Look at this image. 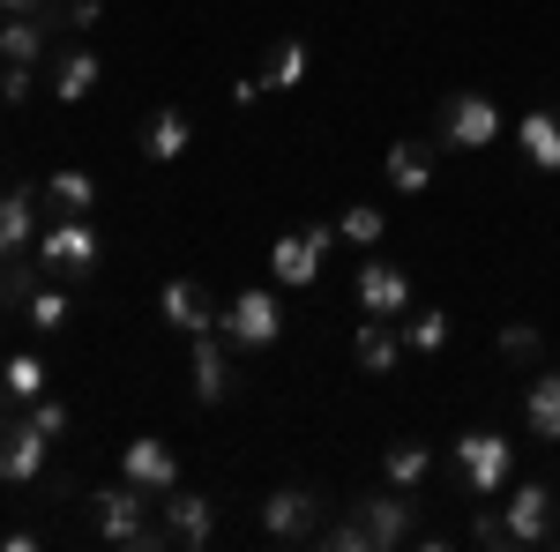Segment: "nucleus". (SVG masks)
I'll return each mask as SVG.
<instances>
[{
    "label": "nucleus",
    "instance_id": "obj_1",
    "mask_svg": "<svg viewBox=\"0 0 560 552\" xmlns=\"http://www.w3.org/2000/svg\"><path fill=\"white\" fill-rule=\"evenodd\" d=\"M90 522H97V538H105V545H120V552L173 545V530H165V522H150V493H142V485H128V478L90 493Z\"/></svg>",
    "mask_w": 560,
    "mask_h": 552
},
{
    "label": "nucleus",
    "instance_id": "obj_2",
    "mask_svg": "<svg viewBox=\"0 0 560 552\" xmlns=\"http://www.w3.org/2000/svg\"><path fill=\"white\" fill-rule=\"evenodd\" d=\"M322 522H329V501L314 485H277L261 501V538H277V545H314Z\"/></svg>",
    "mask_w": 560,
    "mask_h": 552
},
{
    "label": "nucleus",
    "instance_id": "obj_3",
    "mask_svg": "<svg viewBox=\"0 0 560 552\" xmlns=\"http://www.w3.org/2000/svg\"><path fill=\"white\" fill-rule=\"evenodd\" d=\"M501 142V105L486 90H448L441 97V150H486Z\"/></svg>",
    "mask_w": 560,
    "mask_h": 552
},
{
    "label": "nucleus",
    "instance_id": "obj_4",
    "mask_svg": "<svg viewBox=\"0 0 560 552\" xmlns=\"http://www.w3.org/2000/svg\"><path fill=\"white\" fill-rule=\"evenodd\" d=\"M456 470H464V485H471L478 501H501V485L516 478V448H509L501 433H486V425H478V433L456 441Z\"/></svg>",
    "mask_w": 560,
    "mask_h": 552
},
{
    "label": "nucleus",
    "instance_id": "obj_5",
    "mask_svg": "<svg viewBox=\"0 0 560 552\" xmlns=\"http://www.w3.org/2000/svg\"><path fill=\"white\" fill-rule=\"evenodd\" d=\"M351 508H359V522H366L374 552H396V545L419 538V493H404V485H388V493H359Z\"/></svg>",
    "mask_w": 560,
    "mask_h": 552
},
{
    "label": "nucleus",
    "instance_id": "obj_6",
    "mask_svg": "<svg viewBox=\"0 0 560 552\" xmlns=\"http://www.w3.org/2000/svg\"><path fill=\"white\" fill-rule=\"evenodd\" d=\"M217 329H224L232 351H269V343L284 337V306H277V292H261V284H255V292H240L232 306H224Z\"/></svg>",
    "mask_w": 560,
    "mask_h": 552
},
{
    "label": "nucleus",
    "instance_id": "obj_7",
    "mask_svg": "<svg viewBox=\"0 0 560 552\" xmlns=\"http://www.w3.org/2000/svg\"><path fill=\"white\" fill-rule=\"evenodd\" d=\"M329 247H337L329 224H300V232H284V239L269 247V277H277L284 292H300V284L322 277V255H329Z\"/></svg>",
    "mask_w": 560,
    "mask_h": 552
},
{
    "label": "nucleus",
    "instance_id": "obj_8",
    "mask_svg": "<svg viewBox=\"0 0 560 552\" xmlns=\"http://www.w3.org/2000/svg\"><path fill=\"white\" fill-rule=\"evenodd\" d=\"M97 255H105V247H97L90 216H60V224L38 239V261L52 269V277H68V284H75V277H90V269H97Z\"/></svg>",
    "mask_w": 560,
    "mask_h": 552
},
{
    "label": "nucleus",
    "instance_id": "obj_9",
    "mask_svg": "<svg viewBox=\"0 0 560 552\" xmlns=\"http://www.w3.org/2000/svg\"><path fill=\"white\" fill-rule=\"evenodd\" d=\"M509 530H516V552L530 545H553L560 530H553V485L546 478H523V485H509Z\"/></svg>",
    "mask_w": 560,
    "mask_h": 552
},
{
    "label": "nucleus",
    "instance_id": "obj_10",
    "mask_svg": "<svg viewBox=\"0 0 560 552\" xmlns=\"http://www.w3.org/2000/svg\"><path fill=\"white\" fill-rule=\"evenodd\" d=\"M120 478H128V485H142V493L158 501V493H173V485H179V456L165 448V441H150V433H142V441H128V448H120Z\"/></svg>",
    "mask_w": 560,
    "mask_h": 552
},
{
    "label": "nucleus",
    "instance_id": "obj_11",
    "mask_svg": "<svg viewBox=\"0 0 560 552\" xmlns=\"http://www.w3.org/2000/svg\"><path fill=\"white\" fill-rule=\"evenodd\" d=\"M187 381H195V403H202V411L232 396V343H224V329H202V337H195V366H187Z\"/></svg>",
    "mask_w": 560,
    "mask_h": 552
},
{
    "label": "nucleus",
    "instance_id": "obj_12",
    "mask_svg": "<svg viewBox=\"0 0 560 552\" xmlns=\"http://www.w3.org/2000/svg\"><path fill=\"white\" fill-rule=\"evenodd\" d=\"M45 448H52V433H38L31 419H15L8 441H0V485H38L45 478Z\"/></svg>",
    "mask_w": 560,
    "mask_h": 552
},
{
    "label": "nucleus",
    "instance_id": "obj_13",
    "mask_svg": "<svg viewBox=\"0 0 560 552\" xmlns=\"http://www.w3.org/2000/svg\"><path fill=\"white\" fill-rule=\"evenodd\" d=\"M158 314L173 321L179 337H202V329H217V321H224V314H217V298L202 292L195 277H173V284L158 292Z\"/></svg>",
    "mask_w": 560,
    "mask_h": 552
},
{
    "label": "nucleus",
    "instance_id": "obj_14",
    "mask_svg": "<svg viewBox=\"0 0 560 552\" xmlns=\"http://www.w3.org/2000/svg\"><path fill=\"white\" fill-rule=\"evenodd\" d=\"M359 306L382 314V321H404V306H411V277H404L396 261H359Z\"/></svg>",
    "mask_w": 560,
    "mask_h": 552
},
{
    "label": "nucleus",
    "instance_id": "obj_15",
    "mask_svg": "<svg viewBox=\"0 0 560 552\" xmlns=\"http://www.w3.org/2000/svg\"><path fill=\"white\" fill-rule=\"evenodd\" d=\"M158 515H165V530H173V545H210L217 530V508L202 501V493H158Z\"/></svg>",
    "mask_w": 560,
    "mask_h": 552
},
{
    "label": "nucleus",
    "instance_id": "obj_16",
    "mask_svg": "<svg viewBox=\"0 0 560 552\" xmlns=\"http://www.w3.org/2000/svg\"><path fill=\"white\" fill-rule=\"evenodd\" d=\"M351 359H359V374H396V359H404V329L382 321V314H366L359 337H351Z\"/></svg>",
    "mask_w": 560,
    "mask_h": 552
},
{
    "label": "nucleus",
    "instance_id": "obj_17",
    "mask_svg": "<svg viewBox=\"0 0 560 552\" xmlns=\"http://www.w3.org/2000/svg\"><path fill=\"white\" fill-rule=\"evenodd\" d=\"M187 142H195V128H187V113H179V105H158V113L142 120V157H150V165H179V157H187Z\"/></svg>",
    "mask_w": 560,
    "mask_h": 552
},
{
    "label": "nucleus",
    "instance_id": "obj_18",
    "mask_svg": "<svg viewBox=\"0 0 560 552\" xmlns=\"http://www.w3.org/2000/svg\"><path fill=\"white\" fill-rule=\"evenodd\" d=\"M306 68H314V45L300 38V31H284V38L269 45V52H261V90H300L306 83Z\"/></svg>",
    "mask_w": 560,
    "mask_h": 552
},
{
    "label": "nucleus",
    "instance_id": "obj_19",
    "mask_svg": "<svg viewBox=\"0 0 560 552\" xmlns=\"http://www.w3.org/2000/svg\"><path fill=\"white\" fill-rule=\"evenodd\" d=\"M433 157H441V142H419V134L388 142V187H396V195H419L433 179Z\"/></svg>",
    "mask_w": 560,
    "mask_h": 552
},
{
    "label": "nucleus",
    "instance_id": "obj_20",
    "mask_svg": "<svg viewBox=\"0 0 560 552\" xmlns=\"http://www.w3.org/2000/svg\"><path fill=\"white\" fill-rule=\"evenodd\" d=\"M523 425H530V441L560 448V374H530V396H523Z\"/></svg>",
    "mask_w": 560,
    "mask_h": 552
},
{
    "label": "nucleus",
    "instance_id": "obj_21",
    "mask_svg": "<svg viewBox=\"0 0 560 552\" xmlns=\"http://www.w3.org/2000/svg\"><path fill=\"white\" fill-rule=\"evenodd\" d=\"M97 75H105L97 52H90V45H68V52L52 60V97H60V105H83L90 90H97Z\"/></svg>",
    "mask_w": 560,
    "mask_h": 552
},
{
    "label": "nucleus",
    "instance_id": "obj_22",
    "mask_svg": "<svg viewBox=\"0 0 560 552\" xmlns=\"http://www.w3.org/2000/svg\"><path fill=\"white\" fill-rule=\"evenodd\" d=\"M31 239H38V195L15 187V195H0V255H23Z\"/></svg>",
    "mask_w": 560,
    "mask_h": 552
},
{
    "label": "nucleus",
    "instance_id": "obj_23",
    "mask_svg": "<svg viewBox=\"0 0 560 552\" xmlns=\"http://www.w3.org/2000/svg\"><path fill=\"white\" fill-rule=\"evenodd\" d=\"M45 38H52V31H45L38 15H8V23H0V60L38 68V60H45Z\"/></svg>",
    "mask_w": 560,
    "mask_h": 552
},
{
    "label": "nucleus",
    "instance_id": "obj_24",
    "mask_svg": "<svg viewBox=\"0 0 560 552\" xmlns=\"http://www.w3.org/2000/svg\"><path fill=\"white\" fill-rule=\"evenodd\" d=\"M516 142H523V157H530L538 172H560V120H553V113H523Z\"/></svg>",
    "mask_w": 560,
    "mask_h": 552
},
{
    "label": "nucleus",
    "instance_id": "obj_25",
    "mask_svg": "<svg viewBox=\"0 0 560 552\" xmlns=\"http://www.w3.org/2000/svg\"><path fill=\"white\" fill-rule=\"evenodd\" d=\"M90 202H97V179H90V172H52V179H45V210L52 216H90Z\"/></svg>",
    "mask_w": 560,
    "mask_h": 552
},
{
    "label": "nucleus",
    "instance_id": "obj_26",
    "mask_svg": "<svg viewBox=\"0 0 560 552\" xmlns=\"http://www.w3.org/2000/svg\"><path fill=\"white\" fill-rule=\"evenodd\" d=\"M427 470H433L427 441H396V448H388V463H382V478H388V485H404V493H419V485H427Z\"/></svg>",
    "mask_w": 560,
    "mask_h": 552
},
{
    "label": "nucleus",
    "instance_id": "obj_27",
    "mask_svg": "<svg viewBox=\"0 0 560 552\" xmlns=\"http://www.w3.org/2000/svg\"><path fill=\"white\" fill-rule=\"evenodd\" d=\"M493 359H509V366H538V359H546L538 321H501V329H493Z\"/></svg>",
    "mask_w": 560,
    "mask_h": 552
},
{
    "label": "nucleus",
    "instance_id": "obj_28",
    "mask_svg": "<svg viewBox=\"0 0 560 552\" xmlns=\"http://www.w3.org/2000/svg\"><path fill=\"white\" fill-rule=\"evenodd\" d=\"M38 269H45V261L0 255V314H8V306H31V292H38Z\"/></svg>",
    "mask_w": 560,
    "mask_h": 552
},
{
    "label": "nucleus",
    "instance_id": "obj_29",
    "mask_svg": "<svg viewBox=\"0 0 560 552\" xmlns=\"http://www.w3.org/2000/svg\"><path fill=\"white\" fill-rule=\"evenodd\" d=\"M0 388H8L15 403H38V396H45V359H31V351H15V359L0 366Z\"/></svg>",
    "mask_w": 560,
    "mask_h": 552
},
{
    "label": "nucleus",
    "instance_id": "obj_30",
    "mask_svg": "<svg viewBox=\"0 0 560 552\" xmlns=\"http://www.w3.org/2000/svg\"><path fill=\"white\" fill-rule=\"evenodd\" d=\"M314 545H329V552H374V538H366L359 508L345 501V515H337V522H322V538H314Z\"/></svg>",
    "mask_w": 560,
    "mask_h": 552
},
{
    "label": "nucleus",
    "instance_id": "obj_31",
    "mask_svg": "<svg viewBox=\"0 0 560 552\" xmlns=\"http://www.w3.org/2000/svg\"><path fill=\"white\" fill-rule=\"evenodd\" d=\"M382 232H388V210H374V202L345 210V224H337V239H351V247H382Z\"/></svg>",
    "mask_w": 560,
    "mask_h": 552
},
{
    "label": "nucleus",
    "instance_id": "obj_32",
    "mask_svg": "<svg viewBox=\"0 0 560 552\" xmlns=\"http://www.w3.org/2000/svg\"><path fill=\"white\" fill-rule=\"evenodd\" d=\"M23 314H31V329H38V337H60V329H68V292H45V284H38Z\"/></svg>",
    "mask_w": 560,
    "mask_h": 552
},
{
    "label": "nucleus",
    "instance_id": "obj_33",
    "mask_svg": "<svg viewBox=\"0 0 560 552\" xmlns=\"http://www.w3.org/2000/svg\"><path fill=\"white\" fill-rule=\"evenodd\" d=\"M448 337H456L448 314H419V321H404V343H411V351H448Z\"/></svg>",
    "mask_w": 560,
    "mask_h": 552
},
{
    "label": "nucleus",
    "instance_id": "obj_34",
    "mask_svg": "<svg viewBox=\"0 0 560 552\" xmlns=\"http://www.w3.org/2000/svg\"><path fill=\"white\" fill-rule=\"evenodd\" d=\"M471 545H486V552H516V530H509V515H501V508H478V515H471Z\"/></svg>",
    "mask_w": 560,
    "mask_h": 552
},
{
    "label": "nucleus",
    "instance_id": "obj_35",
    "mask_svg": "<svg viewBox=\"0 0 560 552\" xmlns=\"http://www.w3.org/2000/svg\"><path fill=\"white\" fill-rule=\"evenodd\" d=\"M38 97V68H15V60H0V105L8 113H23Z\"/></svg>",
    "mask_w": 560,
    "mask_h": 552
},
{
    "label": "nucleus",
    "instance_id": "obj_36",
    "mask_svg": "<svg viewBox=\"0 0 560 552\" xmlns=\"http://www.w3.org/2000/svg\"><path fill=\"white\" fill-rule=\"evenodd\" d=\"M23 419L38 425V433H52V441H60V433H68V425H75V411H68V403H60V396H38V403H23Z\"/></svg>",
    "mask_w": 560,
    "mask_h": 552
},
{
    "label": "nucleus",
    "instance_id": "obj_37",
    "mask_svg": "<svg viewBox=\"0 0 560 552\" xmlns=\"http://www.w3.org/2000/svg\"><path fill=\"white\" fill-rule=\"evenodd\" d=\"M105 23V0H68V31H97Z\"/></svg>",
    "mask_w": 560,
    "mask_h": 552
},
{
    "label": "nucleus",
    "instance_id": "obj_38",
    "mask_svg": "<svg viewBox=\"0 0 560 552\" xmlns=\"http://www.w3.org/2000/svg\"><path fill=\"white\" fill-rule=\"evenodd\" d=\"M8 425H15V396L0 388V441H8Z\"/></svg>",
    "mask_w": 560,
    "mask_h": 552
},
{
    "label": "nucleus",
    "instance_id": "obj_39",
    "mask_svg": "<svg viewBox=\"0 0 560 552\" xmlns=\"http://www.w3.org/2000/svg\"><path fill=\"white\" fill-rule=\"evenodd\" d=\"M0 8H8V15H23V0H0Z\"/></svg>",
    "mask_w": 560,
    "mask_h": 552
},
{
    "label": "nucleus",
    "instance_id": "obj_40",
    "mask_svg": "<svg viewBox=\"0 0 560 552\" xmlns=\"http://www.w3.org/2000/svg\"><path fill=\"white\" fill-rule=\"evenodd\" d=\"M0 23H8V8H0Z\"/></svg>",
    "mask_w": 560,
    "mask_h": 552
}]
</instances>
